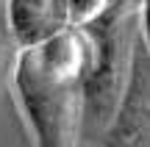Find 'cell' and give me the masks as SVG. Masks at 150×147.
Here are the masks:
<instances>
[{
  "mask_svg": "<svg viewBox=\"0 0 150 147\" xmlns=\"http://www.w3.org/2000/svg\"><path fill=\"white\" fill-rule=\"evenodd\" d=\"M89 42L83 72V128L97 136L111 125L134 67L136 39L142 33V0H122L111 11L81 28Z\"/></svg>",
  "mask_w": 150,
  "mask_h": 147,
  "instance_id": "cell-1",
  "label": "cell"
},
{
  "mask_svg": "<svg viewBox=\"0 0 150 147\" xmlns=\"http://www.w3.org/2000/svg\"><path fill=\"white\" fill-rule=\"evenodd\" d=\"M14 92L36 147H75L83 128V86L47 64L39 47H22L14 61Z\"/></svg>",
  "mask_w": 150,
  "mask_h": 147,
  "instance_id": "cell-2",
  "label": "cell"
},
{
  "mask_svg": "<svg viewBox=\"0 0 150 147\" xmlns=\"http://www.w3.org/2000/svg\"><path fill=\"white\" fill-rule=\"evenodd\" d=\"M103 147H150V47L142 33L136 39L128 86L103 133Z\"/></svg>",
  "mask_w": 150,
  "mask_h": 147,
  "instance_id": "cell-3",
  "label": "cell"
},
{
  "mask_svg": "<svg viewBox=\"0 0 150 147\" xmlns=\"http://www.w3.org/2000/svg\"><path fill=\"white\" fill-rule=\"evenodd\" d=\"M8 22L20 47L42 44L70 28L67 0H8Z\"/></svg>",
  "mask_w": 150,
  "mask_h": 147,
  "instance_id": "cell-4",
  "label": "cell"
},
{
  "mask_svg": "<svg viewBox=\"0 0 150 147\" xmlns=\"http://www.w3.org/2000/svg\"><path fill=\"white\" fill-rule=\"evenodd\" d=\"M20 50L22 47L14 39V31H11V22H8V0H0V83H3L6 72L14 70Z\"/></svg>",
  "mask_w": 150,
  "mask_h": 147,
  "instance_id": "cell-5",
  "label": "cell"
},
{
  "mask_svg": "<svg viewBox=\"0 0 150 147\" xmlns=\"http://www.w3.org/2000/svg\"><path fill=\"white\" fill-rule=\"evenodd\" d=\"M142 36L150 47V0H142Z\"/></svg>",
  "mask_w": 150,
  "mask_h": 147,
  "instance_id": "cell-6",
  "label": "cell"
}]
</instances>
